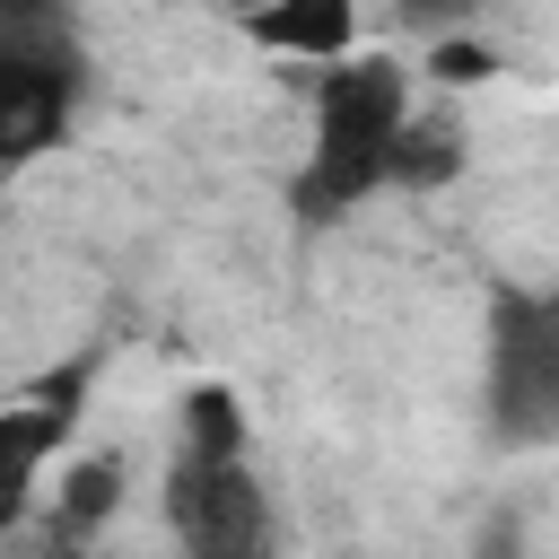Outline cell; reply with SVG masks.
<instances>
[{"mask_svg": "<svg viewBox=\"0 0 559 559\" xmlns=\"http://www.w3.org/2000/svg\"><path fill=\"white\" fill-rule=\"evenodd\" d=\"M411 114H419V96H411V70L393 52L332 61L314 79V148L288 175V210L306 227H332L341 210L393 192V140H402Z\"/></svg>", "mask_w": 559, "mask_h": 559, "instance_id": "cell-1", "label": "cell"}, {"mask_svg": "<svg viewBox=\"0 0 559 559\" xmlns=\"http://www.w3.org/2000/svg\"><path fill=\"white\" fill-rule=\"evenodd\" d=\"M79 87H87V52H79V26H70V0H0V140H9V166L70 140Z\"/></svg>", "mask_w": 559, "mask_h": 559, "instance_id": "cell-2", "label": "cell"}, {"mask_svg": "<svg viewBox=\"0 0 559 559\" xmlns=\"http://www.w3.org/2000/svg\"><path fill=\"white\" fill-rule=\"evenodd\" d=\"M489 437L498 445H550L559 437V288H498L489 297Z\"/></svg>", "mask_w": 559, "mask_h": 559, "instance_id": "cell-3", "label": "cell"}, {"mask_svg": "<svg viewBox=\"0 0 559 559\" xmlns=\"http://www.w3.org/2000/svg\"><path fill=\"white\" fill-rule=\"evenodd\" d=\"M166 533L183 559H280V515L245 454H175L166 463Z\"/></svg>", "mask_w": 559, "mask_h": 559, "instance_id": "cell-4", "label": "cell"}, {"mask_svg": "<svg viewBox=\"0 0 559 559\" xmlns=\"http://www.w3.org/2000/svg\"><path fill=\"white\" fill-rule=\"evenodd\" d=\"M122 515V454H70L52 472V498H44V533L52 542H96L105 524Z\"/></svg>", "mask_w": 559, "mask_h": 559, "instance_id": "cell-5", "label": "cell"}, {"mask_svg": "<svg viewBox=\"0 0 559 559\" xmlns=\"http://www.w3.org/2000/svg\"><path fill=\"white\" fill-rule=\"evenodd\" d=\"M245 35H253L262 52L349 61V44H358V0H271L262 17H245Z\"/></svg>", "mask_w": 559, "mask_h": 559, "instance_id": "cell-6", "label": "cell"}, {"mask_svg": "<svg viewBox=\"0 0 559 559\" xmlns=\"http://www.w3.org/2000/svg\"><path fill=\"white\" fill-rule=\"evenodd\" d=\"M463 122L445 114V105H428V114H411L402 122V140H393V192H445L454 175H463Z\"/></svg>", "mask_w": 559, "mask_h": 559, "instance_id": "cell-7", "label": "cell"}, {"mask_svg": "<svg viewBox=\"0 0 559 559\" xmlns=\"http://www.w3.org/2000/svg\"><path fill=\"white\" fill-rule=\"evenodd\" d=\"M175 454H245V411L227 384H192L183 393V445Z\"/></svg>", "mask_w": 559, "mask_h": 559, "instance_id": "cell-8", "label": "cell"}, {"mask_svg": "<svg viewBox=\"0 0 559 559\" xmlns=\"http://www.w3.org/2000/svg\"><path fill=\"white\" fill-rule=\"evenodd\" d=\"M489 70H498V52L472 44V35H437V44H428V79H437V87H480Z\"/></svg>", "mask_w": 559, "mask_h": 559, "instance_id": "cell-9", "label": "cell"}, {"mask_svg": "<svg viewBox=\"0 0 559 559\" xmlns=\"http://www.w3.org/2000/svg\"><path fill=\"white\" fill-rule=\"evenodd\" d=\"M463 559H524V515L515 507H489L480 524H472V550Z\"/></svg>", "mask_w": 559, "mask_h": 559, "instance_id": "cell-10", "label": "cell"}, {"mask_svg": "<svg viewBox=\"0 0 559 559\" xmlns=\"http://www.w3.org/2000/svg\"><path fill=\"white\" fill-rule=\"evenodd\" d=\"M472 9H480V0H402V17H411V26H437V35H445L454 17H472Z\"/></svg>", "mask_w": 559, "mask_h": 559, "instance_id": "cell-11", "label": "cell"}, {"mask_svg": "<svg viewBox=\"0 0 559 559\" xmlns=\"http://www.w3.org/2000/svg\"><path fill=\"white\" fill-rule=\"evenodd\" d=\"M218 9H236V17H262V9H271V0H218Z\"/></svg>", "mask_w": 559, "mask_h": 559, "instance_id": "cell-12", "label": "cell"}]
</instances>
